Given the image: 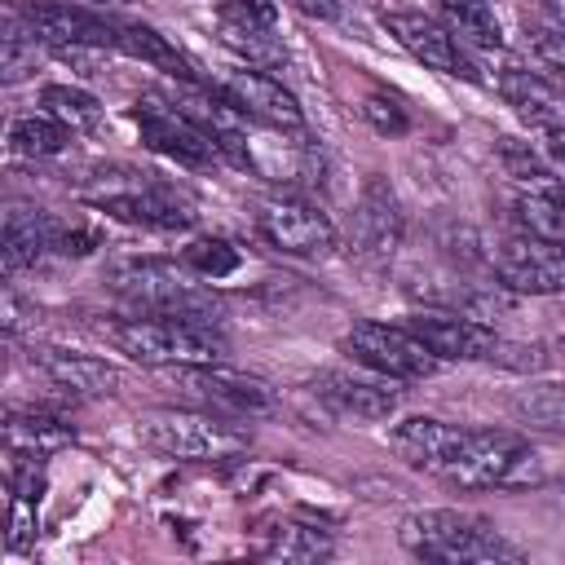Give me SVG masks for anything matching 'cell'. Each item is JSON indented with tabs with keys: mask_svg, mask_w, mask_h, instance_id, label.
<instances>
[{
	"mask_svg": "<svg viewBox=\"0 0 565 565\" xmlns=\"http://www.w3.org/2000/svg\"><path fill=\"white\" fill-rule=\"evenodd\" d=\"M221 93H225L247 119H256V124H265V128H274V132H305V110H300L296 93H291L282 79L265 75L260 66L234 71V75L221 84Z\"/></svg>",
	"mask_w": 565,
	"mask_h": 565,
	"instance_id": "16",
	"label": "cell"
},
{
	"mask_svg": "<svg viewBox=\"0 0 565 565\" xmlns=\"http://www.w3.org/2000/svg\"><path fill=\"white\" fill-rule=\"evenodd\" d=\"M512 415L530 428L565 437V384H530L512 397Z\"/></svg>",
	"mask_w": 565,
	"mask_h": 565,
	"instance_id": "29",
	"label": "cell"
},
{
	"mask_svg": "<svg viewBox=\"0 0 565 565\" xmlns=\"http://www.w3.org/2000/svg\"><path fill=\"white\" fill-rule=\"evenodd\" d=\"M106 282L137 313H159V318H185V322L216 327V313H221L216 296H207L199 287V274L177 265V260H115Z\"/></svg>",
	"mask_w": 565,
	"mask_h": 565,
	"instance_id": "4",
	"label": "cell"
},
{
	"mask_svg": "<svg viewBox=\"0 0 565 565\" xmlns=\"http://www.w3.org/2000/svg\"><path fill=\"white\" fill-rule=\"evenodd\" d=\"M313 393L349 419H388L402 402L397 380L375 375V371H318Z\"/></svg>",
	"mask_w": 565,
	"mask_h": 565,
	"instance_id": "17",
	"label": "cell"
},
{
	"mask_svg": "<svg viewBox=\"0 0 565 565\" xmlns=\"http://www.w3.org/2000/svg\"><path fill=\"white\" fill-rule=\"evenodd\" d=\"M512 221L525 234H543V238H561L565 243V181H547V185L521 190L512 199Z\"/></svg>",
	"mask_w": 565,
	"mask_h": 565,
	"instance_id": "23",
	"label": "cell"
},
{
	"mask_svg": "<svg viewBox=\"0 0 565 565\" xmlns=\"http://www.w3.org/2000/svg\"><path fill=\"white\" fill-rule=\"evenodd\" d=\"M79 4H84V0H79ZM88 4H102V9H106V4H124V0H88Z\"/></svg>",
	"mask_w": 565,
	"mask_h": 565,
	"instance_id": "36",
	"label": "cell"
},
{
	"mask_svg": "<svg viewBox=\"0 0 565 565\" xmlns=\"http://www.w3.org/2000/svg\"><path fill=\"white\" fill-rule=\"evenodd\" d=\"M115 49L128 53V57H141V62H150V66L177 75V79H194L190 62H185L154 26H146V22H124V18H115Z\"/></svg>",
	"mask_w": 565,
	"mask_h": 565,
	"instance_id": "25",
	"label": "cell"
},
{
	"mask_svg": "<svg viewBox=\"0 0 565 565\" xmlns=\"http://www.w3.org/2000/svg\"><path fill=\"white\" fill-rule=\"evenodd\" d=\"M499 93H503V102H508L521 119H530V124H539V128L565 124V84H556V79L543 75V71L508 66V71H499Z\"/></svg>",
	"mask_w": 565,
	"mask_h": 565,
	"instance_id": "22",
	"label": "cell"
},
{
	"mask_svg": "<svg viewBox=\"0 0 565 565\" xmlns=\"http://www.w3.org/2000/svg\"><path fill=\"white\" fill-rule=\"evenodd\" d=\"M93 207H102L106 216L124 221V225H141V230H190L194 225V207L190 199H181L177 190L159 185V181H128L124 190H106L93 199Z\"/></svg>",
	"mask_w": 565,
	"mask_h": 565,
	"instance_id": "15",
	"label": "cell"
},
{
	"mask_svg": "<svg viewBox=\"0 0 565 565\" xmlns=\"http://www.w3.org/2000/svg\"><path fill=\"white\" fill-rule=\"evenodd\" d=\"M393 450L415 472L459 490H525L547 481L543 455L503 428H463L433 415H411L393 428Z\"/></svg>",
	"mask_w": 565,
	"mask_h": 565,
	"instance_id": "1",
	"label": "cell"
},
{
	"mask_svg": "<svg viewBox=\"0 0 565 565\" xmlns=\"http://www.w3.org/2000/svg\"><path fill=\"white\" fill-rule=\"evenodd\" d=\"M71 128L66 124H57L49 110H35V115H18L13 124H9V150L18 154V159H53V154H62L66 146H71Z\"/></svg>",
	"mask_w": 565,
	"mask_h": 565,
	"instance_id": "26",
	"label": "cell"
},
{
	"mask_svg": "<svg viewBox=\"0 0 565 565\" xmlns=\"http://www.w3.org/2000/svg\"><path fill=\"white\" fill-rule=\"evenodd\" d=\"M397 243H402V203L393 185L380 172H371L353 207V252L366 260H388Z\"/></svg>",
	"mask_w": 565,
	"mask_h": 565,
	"instance_id": "18",
	"label": "cell"
},
{
	"mask_svg": "<svg viewBox=\"0 0 565 565\" xmlns=\"http://www.w3.org/2000/svg\"><path fill=\"white\" fill-rule=\"evenodd\" d=\"M181 265L185 269H194L199 278H230L234 269H238V252L225 243V238H216V234H203V238H194L190 247H181Z\"/></svg>",
	"mask_w": 565,
	"mask_h": 565,
	"instance_id": "30",
	"label": "cell"
},
{
	"mask_svg": "<svg viewBox=\"0 0 565 565\" xmlns=\"http://www.w3.org/2000/svg\"><path fill=\"white\" fill-rule=\"evenodd\" d=\"M384 31L415 62H424L428 71H441V75H455V79H481L472 57H468V49H463V40L446 22H437L428 13H415V9H388L384 13Z\"/></svg>",
	"mask_w": 565,
	"mask_h": 565,
	"instance_id": "12",
	"label": "cell"
},
{
	"mask_svg": "<svg viewBox=\"0 0 565 565\" xmlns=\"http://www.w3.org/2000/svg\"><path fill=\"white\" fill-rule=\"evenodd\" d=\"M66 225L35 207V203H9L4 212V234H0V256H4V274H22L35 260H44L49 252H62Z\"/></svg>",
	"mask_w": 565,
	"mask_h": 565,
	"instance_id": "19",
	"label": "cell"
},
{
	"mask_svg": "<svg viewBox=\"0 0 565 565\" xmlns=\"http://www.w3.org/2000/svg\"><path fill=\"white\" fill-rule=\"evenodd\" d=\"M291 4L318 22H349V13H353V0H291Z\"/></svg>",
	"mask_w": 565,
	"mask_h": 565,
	"instance_id": "33",
	"label": "cell"
},
{
	"mask_svg": "<svg viewBox=\"0 0 565 565\" xmlns=\"http://www.w3.org/2000/svg\"><path fill=\"white\" fill-rule=\"evenodd\" d=\"M252 552L265 561H327L335 552V539L309 521L269 512L252 521Z\"/></svg>",
	"mask_w": 565,
	"mask_h": 565,
	"instance_id": "21",
	"label": "cell"
},
{
	"mask_svg": "<svg viewBox=\"0 0 565 565\" xmlns=\"http://www.w3.org/2000/svg\"><path fill=\"white\" fill-rule=\"evenodd\" d=\"M97 331L132 362L141 366H194V362H225V335L207 322L185 318H159V313H132V318H106Z\"/></svg>",
	"mask_w": 565,
	"mask_h": 565,
	"instance_id": "3",
	"label": "cell"
},
{
	"mask_svg": "<svg viewBox=\"0 0 565 565\" xmlns=\"http://www.w3.org/2000/svg\"><path fill=\"white\" fill-rule=\"evenodd\" d=\"M40 110H49L57 124L71 132H97L102 128V102L75 84H44L40 88Z\"/></svg>",
	"mask_w": 565,
	"mask_h": 565,
	"instance_id": "28",
	"label": "cell"
},
{
	"mask_svg": "<svg viewBox=\"0 0 565 565\" xmlns=\"http://www.w3.org/2000/svg\"><path fill=\"white\" fill-rule=\"evenodd\" d=\"M172 380L181 388H190L194 397L212 402L216 411L230 415H269L278 406L274 388L247 371H234L225 362H194V366H172Z\"/></svg>",
	"mask_w": 565,
	"mask_h": 565,
	"instance_id": "13",
	"label": "cell"
},
{
	"mask_svg": "<svg viewBox=\"0 0 565 565\" xmlns=\"http://www.w3.org/2000/svg\"><path fill=\"white\" fill-rule=\"evenodd\" d=\"M441 22L477 49H499L503 44V22L494 13V0H437Z\"/></svg>",
	"mask_w": 565,
	"mask_h": 565,
	"instance_id": "27",
	"label": "cell"
},
{
	"mask_svg": "<svg viewBox=\"0 0 565 565\" xmlns=\"http://www.w3.org/2000/svg\"><path fill=\"white\" fill-rule=\"evenodd\" d=\"M539 9H543V18H552L565 31V0H539Z\"/></svg>",
	"mask_w": 565,
	"mask_h": 565,
	"instance_id": "35",
	"label": "cell"
},
{
	"mask_svg": "<svg viewBox=\"0 0 565 565\" xmlns=\"http://www.w3.org/2000/svg\"><path fill=\"white\" fill-rule=\"evenodd\" d=\"M31 366H40L57 388H66L75 397H110V393L124 388V371L115 362L71 353V349H53V344L31 349Z\"/></svg>",
	"mask_w": 565,
	"mask_h": 565,
	"instance_id": "20",
	"label": "cell"
},
{
	"mask_svg": "<svg viewBox=\"0 0 565 565\" xmlns=\"http://www.w3.org/2000/svg\"><path fill=\"white\" fill-rule=\"evenodd\" d=\"M132 124L154 154H163L181 168H212L221 159L207 128L168 93H141L132 102Z\"/></svg>",
	"mask_w": 565,
	"mask_h": 565,
	"instance_id": "6",
	"label": "cell"
},
{
	"mask_svg": "<svg viewBox=\"0 0 565 565\" xmlns=\"http://www.w3.org/2000/svg\"><path fill=\"white\" fill-rule=\"evenodd\" d=\"M137 441L163 459H194V463H216V459H234L247 450V428H238L225 415H207V411H177V406H159L137 415Z\"/></svg>",
	"mask_w": 565,
	"mask_h": 565,
	"instance_id": "5",
	"label": "cell"
},
{
	"mask_svg": "<svg viewBox=\"0 0 565 565\" xmlns=\"http://www.w3.org/2000/svg\"><path fill=\"white\" fill-rule=\"evenodd\" d=\"M4 441L18 455H49L75 441V428L62 424L57 415H40V411H13L4 419Z\"/></svg>",
	"mask_w": 565,
	"mask_h": 565,
	"instance_id": "24",
	"label": "cell"
},
{
	"mask_svg": "<svg viewBox=\"0 0 565 565\" xmlns=\"http://www.w3.org/2000/svg\"><path fill=\"white\" fill-rule=\"evenodd\" d=\"M362 119L375 128V132H406V110H402V102L397 97H388V93H366L362 97Z\"/></svg>",
	"mask_w": 565,
	"mask_h": 565,
	"instance_id": "32",
	"label": "cell"
},
{
	"mask_svg": "<svg viewBox=\"0 0 565 565\" xmlns=\"http://www.w3.org/2000/svg\"><path fill=\"white\" fill-rule=\"evenodd\" d=\"M216 35L225 49L247 57L252 66H269L282 57V35H278V4L274 0H221L216 13Z\"/></svg>",
	"mask_w": 565,
	"mask_h": 565,
	"instance_id": "14",
	"label": "cell"
},
{
	"mask_svg": "<svg viewBox=\"0 0 565 565\" xmlns=\"http://www.w3.org/2000/svg\"><path fill=\"white\" fill-rule=\"evenodd\" d=\"M44 44L35 40V31L9 9V18H4V79L9 84H18L26 71H35V53H40Z\"/></svg>",
	"mask_w": 565,
	"mask_h": 565,
	"instance_id": "31",
	"label": "cell"
},
{
	"mask_svg": "<svg viewBox=\"0 0 565 565\" xmlns=\"http://www.w3.org/2000/svg\"><path fill=\"white\" fill-rule=\"evenodd\" d=\"M490 269H494L499 287H508V291L556 296V291H565V243L512 230L490 252Z\"/></svg>",
	"mask_w": 565,
	"mask_h": 565,
	"instance_id": "8",
	"label": "cell"
},
{
	"mask_svg": "<svg viewBox=\"0 0 565 565\" xmlns=\"http://www.w3.org/2000/svg\"><path fill=\"white\" fill-rule=\"evenodd\" d=\"M256 230L269 247L287 252V256H327L335 247V225L327 221V212H318L313 203L296 199V194H269L256 203Z\"/></svg>",
	"mask_w": 565,
	"mask_h": 565,
	"instance_id": "10",
	"label": "cell"
},
{
	"mask_svg": "<svg viewBox=\"0 0 565 565\" xmlns=\"http://www.w3.org/2000/svg\"><path fill=\"white\" fill-rule=\"evenodd\" d=\"M13 13L35 31V40L53 49H115V18L79 4V0H13Z\"/></svg>",
	"mask_w": 565,
	"mask_h": 565,
	"instance_id": "9",
	"label": "cell"
},
{
	"mask_svg": "<svg viewBox=\"0 0 565 565\" xmlns=\"http://www.w3.org/2000/svg\"><path fill=\"white\" fill-rule=\"evenodd\" d=\"M402 327L415 340H424L437 362H477V358H494V349H499L494 327L463 309H441V305L415 309V313H406Z\"/></svg>",
	"mask_w": 565,
	"mask_h": 565,
	"instance_id": "11",
	"label": "cell"
},
{
	"mask_svg": "<svg viewBox=\"0 0 565 565\" xmlns=\"http://www.w3.org/2000/svg\"><path fill=\"white\" fill-rule=\"evenodd\" d=\"M340 349H344L358 366H366V371H375V375H388V380H397V384H402V380H424V375L437 371V358L428 353L424 340H415L406 327H388V322H371V318L353 322V327L344 331Z\"/></svg>",
	"mask_w": 565,
	"mask_h": 565,
	"instance_id": "7",
	"label": "cell"
},
{
	"mask_svg": "<svg viewBox=\"0 0 565 565\" xmlns=\"http://www.w3.org/2000/svg\"><path fill=\"white\" fill-rule=\"evenodd\" d=\"M397 539L411 556L441 561V565H499V561H521L525 556L494 521H486L477 512H463V508L411 512L397 525Z\"/></svg>",
	"mask_w": 565,
	"mask_h": 565,
	"instance_id": "2",
	"label": "cell"
},
{
	"mask_svg": "<svg viewBox=\"0 0 565 565\" xmlns=\"http://www.w3.org/2000/svg\"><path fill=\"white\" fill-rule=\"evenodd\" d=\"M543 159H547V168L565 181V124H556V128H543Z\"/></svg>",
	"mask_w": 565,
	"mask_h": 565,
	"instance_id": "34",
	"label": "cell"
}]
</instances>
